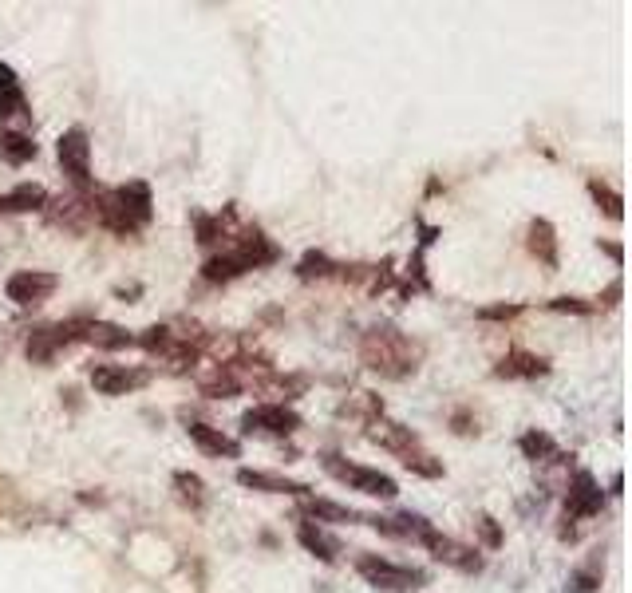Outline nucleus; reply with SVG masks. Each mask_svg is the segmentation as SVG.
I'll return each mask as SVG.
<instances>
[{
	"label": "nucleus",
	"instance_id": "6ab92c4d",
	"mask_svg": "<svg viewBox=\"0 0 632 593\" xmlns=\"http://www.w3.org/2000/svg\"><path fill=\"white\" fill-rule=\"evenodd\" d=\"M0 159L8 167H24V163L36 159V143L28 135H20V131H8V135H0Z\"/></svg>",
	"mask_w": 632,
	"mask_h": 593
},
{
	"label": "nucleus",
	"instance_id": "412c9836",
	"mask_svg": "<svg viewBox=\"0 0 632 593\" xmlns=\"http://www.w3.org/2000/svg\"><path fill=\"white\" fill-rule=\"evenodd\" d=\"M530 250L538 261H546V265H557V238H553V226L546 218H538L534 226H530Z\"/></svg>",
	"mask_w": 632,
	"mask_h": 593
},
{
	"label": "nucleus",
	"instance_id": "b1692460",
	"mask_svg": "<svg viewBox=\"0 0 632 593\" xmlns=\"http://www.w3.org/2000/svg\"><path fill=\"white\" fill-rule=\"evenodd\" d=\"M522 451H526L530 459H542V455H550V451H553L550 435H542V431H530V435H522Z\"/></svg>",
	"mask_w": 632,
	"mask_h": 593
},
{
	"label": "nucleus",
	"instance_id": "bb28decb",
	"mask_svg": "<svg viewBox=\"0 0 632 593\" xmlns=\"http://www.w3.org/2000/svg\"><path fill=\"white\" fill-rule=\"evenodd\" d=\"M518 305H506V309H482V317H514Z\"/></svg>",
	"mask_w": 632,
	"mask_h": 593
},
{
	"label": "nucleus",
	"instance_id": "1a4fd4ad",
	"mask_svg": "<svg viewBox=\"0 0 632 593\" xmlns=\"http://www.w3.org/2000/svg\"><path fill=\"white\" fill-rule=\"evenodd\" d=\"M147 380H151L147 372L123 368V364H99V368H91V384H95V392H103V396H127L131 388H143Z\"/></svg>",
	"mask_w": 632,
	"mask_h": 593
},
{
	"label": "nucleus",
	"instance_id": "f3484780",
	"mask_svg": "<svg viewBox=\"0 0 632 593\" xmlns=\"http://www.w3.org/2000/svg\"><path fill=\"white\" fill-rule=\"evenodd\" d=\"M24 91H20V80L8 64H0V119H12V115H24Z\"/></svg>",
	"mask_w": 632,
	"mask_h": 593
},
{
	"label": "nucleus",
	"instance_id": "9d476101",
	"mask_svg": "<svg viewBox=\"0 0 632 593\" xmlns=\"http://www.w3.org/2000/svg\"><path fill=\"white\" fill-rule=\"evenodd\" d=\"M605 503L597 479L589 471H581L573 483H569V495H565V518H593Z\"/></svg>",
	"mask_w": 632,
	"mask_h": 593
},
{
	"label": "nucleus",
	"instance_id": "4be33fe9",
	"mask_svg": "<svg viewBox=\"0 0 632 593\" xmlns=\"http://www.w3.org/2000/svg\"><path fill=\"white\" fill-rule=\"evenodd\" d=\"M91 344H99V348H123V344H135L131 333H123L119 325H103V321H91V329H87V337Z\"/></svg>",
	"mask_w": 632,
	"mask_h": 593
},
{
	"label": "nucleus",
	"instance_id": "2eb2a0df",
	"mask_svg": "<svg viewBox=\"0 0 632 593\" xmlns=\"http://www.w3.org/2000/svg\"><path fill=\"white\" fill-rule=\"evenodd\" d=\"M546 372V360L542 356H534V352H510L502 364H498V376H506V380H534V376H542Z\"/></svg>",
	"mask_w": 632,
	"mask_h": 593
},
{
	"label": "nucleus",
	"instance_id": "aec40b11",
	"mask_svg": "<svg viewBox=\"0 0 632 593\" xmlns=\"http://www.w3.org/2000/svg\"><path fill=\"white\" fill-rule=\"evenodd\" d=\"M305 514H313L316 522H368V514H356V510L340 507V503H328V499H309L301 503Z\"/></svg>",
	"mask_w": 632,
	"mask_h": 593
},
{
	"label": "nucleus",
	"instance_id": "39448f33",
	"mask_svg": "<svg viewBox=\"0 0 632 593\" xmlns=\"http://www.w3.org/2000/svg\"><path fill=\"white\" fill-rule=\"evenodd\" d=\"M372 439H376L380 447L395 451V455L403 459V467H411L415 475H427V479H439V475H443V463H427L431 455H427V451H419V439H415L407 427L380 424V431H372Z\"/></svg>",
	"mask_w": 632,
	"mask_h": 593
},
{
	"label": "nucleus",
	"instance_id": "a211bd4d",
	"mask_svg": "<svg viewBox=\"0 0 632 593\" xmlns=\"http://www.w3.org/2000/svg\"><path fill=\"white\" fill-rule=\"evenodd\" d=\"M297 538H301V546H305V550H313L320 562H336V554H340V542H336V538H328V534H324L320 526H313V522H301Z\"/></svg>",
	"mask_w": 632,
	"mask_h": 593
},
{
	"label": "nucleus",
	"instance_id": "20e7f679",
	"mask_svg": "<svg viewBox=\"0 0 632 593\" xmlns=\"http://www.w3.org/2000/svg\"><path fill=\"white\" fill-rule=\"evenodd\" d=\"M324 471L332 479H340L348 491H360V495H372V499H395V479L384 471H372V467H360V463H344L340 455H324Z\"/></svg>",
	"mask_w": 632,
	"mask_h": 593
},
{
	"label": "nucleus",
	"instance_id": "7ed1b4c3",
	"mask_svg": "<svg viewBox=\"0 0 632 593\" xmlns=\"http://www.w3.org/2000/svg\"><path fill=\"white\" fill-rule=\"evenodd\" d=\"M269 261H277V246H273L265 234H245V238H237L226 254L206 261V277H210V281H230L237 273L261 269V265H269Z\"/></svg>",
	"mask_w": 632,
	"mask_h": 593
},
{
	"label": "nucleus",
	"instance_id": "0eeeda50",
	"mask_svg": "<svg viewBox=\"0 0 632 593\" xmlns=\"http://www.w3.org/2000/svg\"><path fill=\"white\" fill-rule=\"evenodd\" d=\"M56 285H60L56 273H44V269H20V273L8 277L4 293H8V301H16V305H40V301H48V297L56 293Z\"/></svg>",
	"mask_w": 632,
	"mask_h": 593
},
{
	"label": "nucleus",
	"instance_id": "6e6552de",
	"mask_svg": "<svg viewBox=\"0 0 632 593\" xmlns=\"http://www.w3.org/2000/svg\"><path fill=\"white\" fill-rule=\"evenodd\" d=\"M60 167H64V174L76 186L91 182V143H87V131L72 127V131L60 135Z\"/></svg>",
	"mask_w": 632,
	"mask_h": 593
},
{
	"label": "nucleus",
	"instance_id": "5701e85b",
	"mask_svg": "<svg viewBox=\"0 0 632 593\" xmlns=\"http://www.w3.org/2000/svg\"><path fill=\"white\" fill-rule=\"evenodd\" d=\"M174 487H178V499H182V503H190L194 510L206 503V487H202V479H198V475L178 471V475H174Z\"/></svg>",
	"mask_w": 632,
	"mask_h": 593
},
{
	"label": "nucleus",
	"instance_id": "f8f14e48",
	"mask_svg": "<svg viewBox=\"0 0 632 593\" xmlns=\"http://www.w3.org/2000/svg\"><path fill=\"white\" fill-rule=\"evenodd\" d=\"M423 546H427L439 562H447V566H455V570H478V566H482L471 546H463V542H455V538H447V534H439V530H431V534L423 538Z\"/></svg>",
	"mask_w": 632,
	"mask_h": 593
},
{
	"label": "nucleus",
	"instance_id": "9b49d317",
	"mask_svg": "<svg viewBox=\"0 0 632 593\" xmlns=\"http://www.w3.org/2000/svg\"><path fill=\"white\" fill-rule=\"evenodd\" d=\"M245 431H269V435H289V431H297L301 427V416L297 412H289L285 404H261V408H253V412H245Z\"/></svg>",
	"mask_w": 632,
	"mask_h": 593
},
{
	"label": "nucleus",
	"instance_id": "4468645a",
	"mask_svg": "<svg viewBox=\"0 0 632 593\" xmlns=\"http://www.w3.org/2000/svg\"><path fill=\"white\" fill-rule=\"evenodd\" d=\"M44 202H48L44 186H36V182H20L16 190L0 194V214H28V210H40Z\"/></svg>",
	"mask_w": 632,
	"mask_h": 593
},
{
	"label": "nucleus",
	"instance_id": "423d86ee",
	"mask_svg": "<svg viewBox=\"0 0 632 593\" xmlns=\"http://www.w3.org/2000/svg\"><path fill=\"white\" fill-rule=\"evenodd\" d=\"M356 570H360V578H364L368 586H376V590H384V593H407V590H419V586H423V574H419V570L395 566V562L380 558V554L360 558Z\"/></svg>",
	"mask_w": 632,
	"mask_h": 593
},
{
	"label": "nucleus",
	"instance_id": "ddd939ff",
	"mask_svg": "<svg viewBox=\"0 0 632 593\" xmlns=\"http://www.w3.org/2000/svg\"><path fill=\"white\" fill-rule=\"evenodd\" d=\"M237 483L241 487H253V491H269V495H301L305 499V483H293V479H281V475H265V471H237Z\"/></svg>",
	"mask_w": 632,
	"mask_h": 593
},
{
	"label": "nucleus",
	"instance_id": "393cba45",
	"mask_svg": "<svg viewBox=\"0 0 632 593\" xmlns=\"http://www.w3.org/2000/svg\"><path fill=\"white\" fill-rule=\"evenodd\" d=\"M589 190H593V198L605 206V214H609V218H621V194H613V190H609V186H601V182H593Z\"/></svg>",
	"mask_w": 632,
	"mask_h": 593
},
{
	"label": "nucleus",
	"instance_id": "dca6fc26",
	"mask_svg": "<svg viewBox=\"0 0 632 593\" xmlns=\"http://www.w3.org/2000/svg\"><path fill=\"white\" fill-rule=\"evenodd\" d=\"M190 439L202 447V451H210V455H230V459H237V439H230V435H222L218 427H206V424H190Z\"/></svg>",
	"mask_w": 632,
	"mask_h": 593
},
{
	"label": "nucleus",
	"instance_id": "f03ea898",
	"mask_svg": "<svg viewBox=\"0 0 632 593\" xmlns=\"http://www.w3.org/2000/svg\"><path fill=\"white\" fill-rule=\"evenodd\" d=\"M360 356L380 376H407L419 364V344L395 329H372L360 344Z\"/></svg>",
	"mask_w": 632,
	"mask_h": 593
},
{
	"label": "nucleus",
	"instance_id": "f257e3e1",
	"mask_svg": "<svg viewBox=\"0 0 632 593\" xmlns=\"http://www.w3.org/2000/svg\"><path fill=\"white\" fill-rule=\"evenodd\" d=\"M155 202H151V186L147 182H127V186H119V190H111V194H103L99 202H95V218L107 226V230H115V234H135V230H143L147 222H151V210Z\"/></svg>",
	"mask_w": 632,
	"mask_h": 593
},
{
	"label": "nucleus",
	"instance_id": "a878e982",
	"mask_svg": "<svg viewBox=\"0 0 632 593\" xmlns=\"http://www.w3.org/2000/svg\"><path fill=\"white\" fill-rule=\"evenodd\" d=\"M324 273H332V261L324 254H309L301 261V277H324Z\"/></svg>",
	"mask_w": 632,
	"mask_h": 593
}]
</instances>
